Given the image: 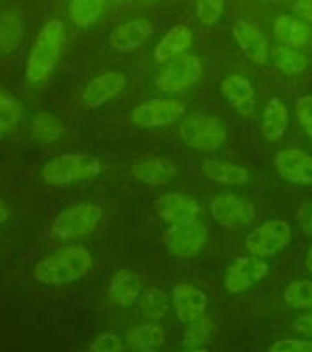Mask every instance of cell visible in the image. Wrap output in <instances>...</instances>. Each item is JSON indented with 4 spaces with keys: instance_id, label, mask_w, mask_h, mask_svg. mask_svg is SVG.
<instances>
[{
    "instance_id": "obj_3",
    "label": "cell",
    "mask_w": 312,
    "mask_h": 352,
    "mask_svg": "<svg viewBox=\"0 0 312 352\" xmlns=\"http://www.w3.org/2000/svg\"><path fill=\"white\" fill-rule=\"evenodd\" d=\"M103 170L101 160L85 153H63L43 165V180L50 186H72L92 182Z\"/></svg>"
},
{
    "instance_id": "obj_24",
    "label": "cell",
    "mask_w": 312,
    "mask_h": 352,
    "mask_svg": "<svg viewBox=\"0 0 312 352\" xmlns=\"http://www.w3.org/2000/svg\"><path fill=\"white\" fill-rule=\"evenodd\" d=\"M291 126V112L281 98H270L261 114V132L264 140L280 142Z\"/></svg>"
},
{
    "instance_id": "obj_5",
    "label": "cell",
    "mask_w": 312,
    "mask_h": 352,
    "mask_svg": "<svg viewBox=\"0 0 312 352\" xmlns=\"http://www.w3.org/2000/svg\"><path fill=\"white\" fill-rule=\"evenodd\" d=\"M103 219V208L98 202H76L61 209L50 226V235L57 241L85 239L98 230Z\"/></svg>"
},
{
    "instance_id": "obj_10",
    "label": "cell",
    "mask_w": 312,
    "mask_h": 352,
    "mask_svg": "<svg viewBox=\"0 0 312 352\" xmlns=\"http://www.w3.org/2000/svg\"><path fill=\"white\" fill-rule=\"evenodd\" d=\"M186 103L176 98H149L143 99L132 109L131 120L140 129H158L169 126L186 116Z\"/></svg>"
},
{
    "instance_id": "obj_25",
    "label": "cell",
    "mask_w": 312,
    "mask_h": 352,
    "mask_svg": "<svg viewBox=\"0 0 312 352\" xmlns=\"http://www.w3.org/2000/svg\"><path fill=\"white\" fill-rule=\"evenodd\" d=\"M165 343V330L158 323H142L129 330L127 349L131 352L158 351Z\"/></svg>"
},
{
    "instance_id": "obj_43",
    "label": "cell",
    "mask_w": 312,
    "mask_h": 352,
    "mask_svg": "<svg viewBox=\"0 0 312 352\" xmlns=\"http://www.w3.org/2000/svg\"><path fill=\"white\" fill-rule=\"evenodd\" d=\"M180 352H209L208 349H204V346H198V349H184Z\"/></svg>"
},
{
    "instance_id": "obj_40",
    "label": "cell",
    "mask_w": 312,
    "mask_h": 352,
    "mask_svg": "<svg viewBox=\"0 0 312 352\" xmlns=\"http://www.w3.org/2000/svg\"><path fill=\"white\" fill-rule=\"evenodd\" d=\"M292 11L302 21H305L307 24H312V0H294Z\"/></svg>"
},
{
    "instance_id": "obj_9",
    "label": "cell",
    "mask_w": 312,
    "mask_h": 352,
    "mask_svg": "<svg viewBox=\"0 0 312 352\" xmlns=\"http://www.w3.org/2000/svg\"><path fill=\"white\" fill-rule=\"evenodd\" d=\"M208 226L202 220H191L184 224L167 226L162 231V244L178 258H193L208 244Z\"/></svg>"
},
{
    "instance_id": "obj_19",
    "label": "cell",
    "mask_w": 312,
    "mask_h": 352,
    "mask_svg": "<svg viewBox=\"0 0 312 352\" xmlns=\"http://www.w3.org/2000/svg\"><path fill=\"white\" fill-rule=\"evenodd\" d=\"M171 302H173V310H175L178 321L187 324L206 314L208 296L200 288L189 285V283H178L173 286Z\"/></svg>"
},
{
    "instance_id": "obj_2",
    "label": "cell",
    "mask_w": 312,
    "mask_h": 352,
    "mask_svg": "<svg viewBox=\"0 0 312 352\" xmlns=\"http://www.w3.org/2000/svg\"><path fill=\"white\" fill-rule=\"evenodd\" d=\"M66 28L59 19H50L33 38L26 59V79L30 82L48 81L59 65L65 48Z\"/></svg>"
},
{
    "instance_id": "obj_18",
    "label": "cell",
    "mask_w": 312,
    "mask_h": 352,
    "mask_svg": "<svg viewBox=\"0 0 312 352\" xmlns=\"http://www.w3.org/2000/svg\"><path fill=\"white\" fill-rule=\"evenodd\" d=\"M204 176L208 180L219 184V186L241 187L250 182V173L245 165L237 164L233 160L219 156V154H208L200 165Z\"/></svg>"
},
{
    "instance_id": "obj_11",
    "label": "cell",
    "mask_w": 312,
    "mask_h": 352,
    "mask_svg": "<svg viewBox=\"0 0 312 352\" xmlns=\"http://www.w3.org/2000/svg\"><path fill=\"white\" fill-rule=\"evenodd\" d=\"M269 263L267 258L253 257V255H241L231 261L225 270V290L231 296L242 294L250 290L253 285L264 279L269 274Z\"/></svg>"
},
{
    "instance_id": "obj_28",
    "label": "cell",
    "mask_w": 312,
    "mask_h": 352,
    "mask_svg": "<svg viewBox=\"0 0 312 352\" xmlns=\"http://www.w3.org/2000/svg\"><path fill=\"white\" fill-rule=\"evenodd\" d=\"M270 60L285 76H300L309 68L307 55L302 50L289 48L283 44L270 48Z\"/></svg>"
},
{
    "instance_id": "obj_30",
    "label": "cell",
    "mask_w": 312,
    "mask_h": 352,
    "mask_svg": "<svg viewBox=\"0 0 312 352\" xmlns=\"http://www.w3.org/2000/svg\"><path fill=\"white\" fill-rule=\"evenodd\" d=\"M142 314L151 321H160L169 312V297L160 286H147L140 297Z\"/></svg>"
},
{
    "instance_id": "obj_8",
    "label": "cell",
    "mask_w": 312,
    "mask_h": 352,
    "mask_svg": "<svg viewBox=\"0 0 312 352\" xmlns=\"http://www.w3.org/2000/svg\"><path fill=\"white\" fill-rule=\"evenodd\" d=\"M209 217L230 231L245 230L258 219L256 204L236 192H219L209 200Z\"/></svg>"
},
{
    "instance_id": "obj_12",
    "label": "cell",
    "mask_w": 312,
    "mask_h": 352,
    "mask_svg": "<svg viewBox=\"0 0 312 352\" xmlns=\"http://www.w3.org/2000/svg\"><path fill=\"white\" fill-rule=\"evenodd\" d=\"M153 209L156 219L167 226L184 224L202 217V206L198 204L197 198L189 197L186 192H162L154 200Z\"/></svg>"
},
{
    "instance_id": "obj_38",
    "label": "cell",
    "mask_w": 312,
    "mask_h": 352,
    "mask_svg": "<svg viewBox=\"0 0 312 352\" xmlns=\"http://www.w3.org/2000/svg\"><path fill=\"white\" fill-rule=\"evenodd\" d=\"M294 217H296V222L298 226H300V230H302L303 235L312 241V202L311 200H303V202L298 206Z\"/></svg>"
},
{
    "instance_id": "obj_7",
    "label": "cell",
    "mask_w": 312,
    "mask_h": 352,
    "mask_svg": "<svg viewBox=\"0 0 312 352\" xmlns=\"http://www.w3.org/2000/svg\"><path fill=\"white\" fill-rule=\"evenodd\" d=\"M292 241V226L287 220L270 219L253 226L245 235V248L253 257L270 258L285 250Z\"/></svg>"
},
{
    "instance_id": "obj_34",
    "label": "cell",
    "mask_w": 312,
    "mask_h": 352,
    "mask_svg": "<svg viewBox=\"0 0 312 352\" xmlns=\"http://www.w3.org/2000/svg\"><path fill=\"white\" fill-rule=\"evenodd\" d=\"M226 0H197V19L202 26H215L225 13Z\"/></svg>"
},
{
    "instance_id": "obj_31",
    "label": "cell",
    "mask_w": 312,
    "mask_h": 352,
    "mask_svg": "<svg viewBox=\"0 0 312 352\" xmlns=\"http://www.w3.org/2000/svg\"><path fill=\"white\" fill-rule=\"evenodd\" d=\"M283 299L294 310H311L312 308V280H292L283 292Z\"/></svg>"
},
{
    "instance_id": "obj_1",
    "label": "cell",
    "mask_w": 312,
    "mask_h": 352,
    "mask_svg": "<svg viewBox=\"0 0 312 352\" xmlns=\"http://www.w3.org/2000/svg\"><path fill=\"white\" fill-rule=\"evenodd\" d=\"M92 264L94 257L88 248L81 244H70L41 258L33 268V275L43 285L65 286L85 277L92 268Z\"/></svg>"
},
{
    "instance_id": "obj_44",
    "label": "cell",
    "mask_w": 312,
    "mask_h": 352,
    "mask_svg": "<svg viewBox=\"0 0 312 352\" xmlns=\"http://www.w3.org/2000/svg\"><path fill=\"white\" fill-rule=\"evenodd\" d=\"M140 352H156V351H140Z\"/></svg>"
},
{
    "instance_id": "obj_37",
    "label": "cell",
    "mask_w": 312,
    "mask_h": 352,
    "mask_svg": "<svg viewBox=\"0 0 312 352\" xmlns=\"http://www.w3.org/2000/svg\"><path fill=\"white\" fill-rule=\"evenodd\" d=\"M267 352H312V341L300 338L278 340L267 349Z\"/></svg>"
},
{
    "instance_id": "obj_45",
    "label": "cell",
    "mask_w": 312,
    "mask_h": 352,
    "mask_svg": "<svg viewBox=\"0 0 312 352\" xmlns=\"http://www.w3.org/2000/svg\"><path fill=\"white\" fill-rule=\"evenodd\" d=\"M289 2H292V0H289Z\"/></svg>"
},
{
    "instance_id": "obj_27",
    "label": "cell",
    "mask_w": 312,
    "mask_h": 352,
    "mask_svg": "<svg viewBox=\"0 0 312 352\" xmlns=\"http://www.w3.org/2000/svg\"><path fill=\"white\" fill-rule=\"evenodd\" d=\"M24 35V19L17 10L8 8L0 13V52L11 54L19 48Z\"/></svg>"
},
{
    "instance_id": "obj_42",
    "label": "cell",
    "mask_w": 312,
    "mask_h": 352,
    "mask_svg": "<svg viewBox=\"0 0 312 352\" xmlns=\"http://www.w3.org/2000/svg\"><path fill=\"white\" fill-rule=\"evenodd\" d=\"M303 266H305V270H307L309 274L312 275V242L307 246V252H305V255H303Z\"/></svg>"
},
{
    "instance_id": "obj_17",
    "label": "cell",
    "mask_w": 312,
    "mask_h": 352,
    "mask_svg": "<svg viewBox=\"0 0 312 352\" xmlns=\"http://www.w3.org/2000/svg\"><path fill=\"white\" fill-rule=\"evenodd\" d=\"M131 173L143 186L164 187L178 176V167L165 156H145L132 164Z\"/></svg>"
},
{
    "instance_id": "obj_13",
    "label": "cell",
    "mask_w": 312,
    "mask_h": 352,
    "mask_svg": "<svg viewBox=\"0 0 312 352\" xmlns=\"http://www.w3.org/2000/svg\"><path fill=\"white\" fill-rule=\"evenodd\" d=\"M275 173L294 186H312V154L302 147H287L274 156Z\"/></svg>"
},
{
    "instance_id": "obj_21",
    "label": "cell",
    "mask_w": 312,
    "mask_h": 352,
    "mask_svg": "<svg viewBox=\"0 0 312 352\" xmlns=\"http://www.w3.org/2000/svg\"><path fill=\"white\" fill-rule=\"evenodd\" d=\"M193 44H195V33L191 28L187 24H175L154 46L153 57L158 65H164L180 55H186L193 48Z\"/></svg>"
},
{
    "instance_id": "obj_15",
    "label": "cell",
    "mask_w": 312,
    "mask_h": 352,
    "mask_svg": "<svg viewBox=\"0 0 312 352\" xmlns=\"http://www.w3.org/2000/svg\"><path fill=\"white\" fill-rule=\"evenodd\" d=\"M127 87L125 74L109 70L88 81L81 94V101L87 109H101L110 99L118 98Z\"/></svg>"
},
{
    "instance_id": "obj_4",
    "label": "cell",
    "mask_w": 312,
    "mask_h": 352,
    "mask_svg": "<svg viewBox=\"0 0 312 352\" xmlns=\"http://www.w3.org/2000/svg\"><path fill=\"white\" fill-rule=\"evenodd\" d=\"M180 140L193 151L215 154L228 140V129L219 116L208 112H191L180 120Z\"/></svg>"
},
{
    "instance_id": "obj_14",
    "label": "cell",
    "mask_w": 312,
    "mask_h": 352,
    "mask_svg": "<svg viewBox=\"0 0 312 352\" xmlns=\"http://www.w3.org/2000/svg\"><path fill=\"white\" fill-rule=\"evenodd\" d=\"M220 94L230 103V107L236 110L237 114L252 120L256 118V110H258V99H256V88L253 82L245 76L239 74H228V76L220 81Z\"/></svg>"
},
{
    "instance_id": "obj_20",
    "label": "cell",
    "mask_w": 312,
    "mask_h": 352,
    "mask_svg": "<svg viewBox=\"0 0 312 352\" xmlns=\"http://www.w3.org/2000/svg\"><path fill=\"white\" fill-rule=\"evenodd\" d=\"M153 35V24L147 19H131L118 24V26L110 32L109 44L110 48L127 54V52H134L142 46L149 37Z\"/></svg>"
},
{
    "instance_id": "obj_32",
    "label": "cell",
    "mask_w": 312,
    "mask_h": 352,
    "mask_svg": "<svg viewBox=\"0 0 312 352\" xmlns=\"http://www.w3.org/2000/svg\"><path fill=\"white\" fill-rule=\"evenodd\" d=\"M214 330V319L209 316H202V318L195 319L191 323H187L184 334H182V345L186 349H198L202 346L206 341L209 340Z\"/></svg>"
},
{
    "instance_id": "obj_26",
    "label": "cell",
    "mask_w": 312,
    "mask_h": 352,
    "mask_svg": "<svg viewBox=\"0 0 312 352\" xmlns=\"http://www.w3.org/2000/svg\"><path fill=\"white\" fill-rule=\"evenodd\" d=\"M65 125L57 114L54 112H39L33 116L32 123H30V134H32L33 142L41 143V145H52L63 136Z\"/></svg>"
},
{
    "instance_id": "obj_22",
    "label": "cell",
    "mask_w": 312,
    "mask_h": 352,
    "mask_svg": "<svg viewBox=\"0 0 312 352\" xmlns=\"http://www.w3.org/2000/svg\"><path fill=\"white\" fill-rule=\"evenodd\" d=\"M272 33L278 44L289 46V48L303 50L307 48L312 41L311 26L294 15H278L272 24Z\"/></svg>"
},
{
    "instance_id": "obj_35",
    "label": "cell",
    "mask_w": 312,
    "mask_h": 352,
    "mask_svg": "<svg viewBox=\"0 0 312 352\" xmlns=\"http://www.w3.org/2000/svg\"><path fill=\"white\" fill-rule=\"evenodd\" d=\"M294 112H296L298 123L303 129V132L307 134V138L312 140V96L305 94L300 96L294 103Z\"/></svg>"
},
{
    "instance_id": "obj_36",
    "label": "cell",
    "mask_w": 312,
    "mask_h": 352,
    "mask_svg": "<svg viewBox=\"0 0 312 352\" xmlns=\"http://www.w3.org/2000/svg\"><path fill=\"white\" fill-rule=\"evenodd\" d=\"M87 352H123V343L114 332H103L90 343Z\"/></svg>"
},
{
    "instance_id": "obj_33",
    "label": "cell",
    "mask_w": 312,
    "mask_h": 352,
    "mask_svg": "<svg viewBox=\"0 0 312 352\" xmlns=\"http://www.w3.org/2000/svg\"><path fill=\"white\" fill-rule=\"evenodd\" d=\"M22 116L21 101L11 94L0 90V134L11 131Z\"/></svg>"
},
{
    "instance_id": "obj_39",
    "label": "cell",
    "mask_w": 312,
    "mask_h": 352,
    "mask_svg": "<svg viewBox=\"0 0 312 352\" xmlns=\"http://www.w3.org/2000/svg\"><path fill=\"white\" fill-rule=\"evenodd\" d=\"M292 330H294L296 334L312 338V310L307 314L298 316V318L294 319V323H292Z\"/></svg>"
},
{
    "instance_id": "obj_29",
    "label": "cell",
    "mask_w": 312,
    "mask_h": 352,
    "mask_svg": "<svg viewBox=\"0 0 312 352\" xmlns=\"http://www.w3.org/2000/svg\"><path fill=\"white\" fill-rule=\"evenodd\" d=\"M107 2L109 0H70L68 6L70 21L79 28L92 26L107 10Z\"/></svg>"
},
{
    "instance_id": "obj_23",
    "label": "cell",
    "mask_w": 312,
    "mask_h": 352,
    "mask_svg": "<svg viewBox=\"0 0 312 352\" xmlns=\"http://www.w3.org/2000/svg\"><path fill=\"white\" fill-rule=\"evenodd\" d=\"M143 285L142 275L132 270H118L110 275L109 294L110 302H114L118 307H131L142 297Z\"/></svg>"
},
{
    "instance_id": "obj_6",
    "label": "cell",
    "mask_w": 312,
    "mask_h": 352,
    "mask_svg": "<svg viewBox=\"0 0 312 352\" xmlns=\"http://www.w3.org/2000/svg\"><path fill=\"white\" fill-rule=\"evenodd\" d=\"M202 76L204 65L200 57L186 54L160 65V70L154 76V87L164 96H178L191 90Z\"/></svg>"
},
{
    "instance_id": "obj_16",
    "label": "cell",
    "mask_w": 312,
    "mask_h": 352,
    "mask_svg": "<svg viewBox=\"0 0 312 352\" xmlns=\"http://www.w3.org/2000/svg\"><path fill=\"white\" fill-rule=\"evenodd\" d=\"M231 37L245 57L252 60L253 65H264L270 59V44L267 41V35L252 22L242 21V19L233 22Z\"/></svg>"
},
{
    "instance_id": "obj_41",
    "label": "cell",
    "mask_w": 312,
    "mask_h": 352,
    "mask_svg": "<svg viewBox=\"0 0 312 352\" xmlns=\"http://www.w3.org/2000/svg\"><path fill=\"white\" fill-rule=\"evenodd\" d=\"M10 208H8V204L4 202V200H2V198H0V228H2V226L6 224V222H8V220H10Z\"/></svg>"
}]
</instances>
